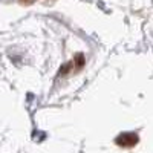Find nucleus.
Here are the masks:
<instances>
[{
    "instance_id": "nucleus-1",
    "label": "nucleus",
    "mask_w": 153,
    "mask_h": 153,
    "mask_svg": "<svg viewBox=\"0 0 153 153\" xmlns=\"http://www.w3.org/2000/svg\"><path fill=\"white\" fill-rule=\"evenodd\" d=\"M115 143H117V146L120 147H133L139 143V136L133 132H123L117 136V139H115Z\"/></svg>"
},
{
    "instance_id": "nucleus-2",
    "label": "nucleus",
    "mask_w": 153,
    "mask_h": 153,
    "mask_svg": "<svg viewBox=\"0 0 153 153\" xmlns=\"http://www.w3.org/2000/svg\"><path fill=\"white\" fill-rule=\"evenodd\" d=\"M75 66H76V69H81L84 66V57H83V54L75 55Z\"/></svg>"
},
{
    "instance_id": "nucleus-3",
    "label": "nucleus",
    "mask_w": 153,
    "mask_h": 153,
    "mask_svg": "<svg viewBox=\"0 0 153 153\" xmlns=\"http://www.w3.org/2000/svg\"><path fill=\"white\" fill-rule=\"evenodd\" d=\"M22 2H25V3H31L32 0H22Z\"/></svg>"
}]
</instances>
